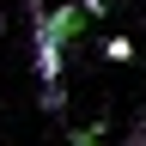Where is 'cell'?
I'll list each match as a JSON object with an SVG mask.
<instances>
[{
    "label": "cell",
    "instance_id": "1",
    "mask_svg": "<svg viewBox=\"0 0 146 146\" xmlns=\"http://www.w3.org/2000/svg\"><path fill=\"white\" fill-rule=\"evenodd\" d=\"M31 18H36V79H43V110L49 116H61V43H55V31L43 25V6L31 0Z\"/></svg>",
    "mask_w": 146,
    "mask_h": 146
},
{
    "label": "cell",
    "instance_id": "2",
    "mask_svg": "<svg viewBox=\"0 0 146 146\" xmlns=\"http://www.w3.org/2000/svg\"><path fill=\"white\" fill-rule=\"evenodd\" d=\"M91 18H98V12H91L85 0H73V6H55V12H43V25L55 31V43L67 49V43H79V36L91 31Z\"/></svg>",
    "mask_w": 146,
    "mask_h": 146
},
{
    "label": "cell",
    "instance_id": "3",
    "mask_svg": "<svg viewBox=\"0 0 146 146\" xmlns=\"http://www.w3.org/2000/svg\"><path fill=\"white\" fill-rule=\"evenodd\" d=\"M104 55H110V61H128V55H134V43H128V36H110Z\"/></svg>",
    "mask_w": 146,
    "mask_h": 146
},
{
    "label": "cell",
    "instance_id": "4",
    "mask_svg": "<svg viewBox=\"0 0 146 146\" xmlns=\"http://www.w3.org/2000/svg\"><path fill=\"white\" fill-rule=\"evenodd\" d=\"M67 146H98V128H79V134H73Z\"/></svg>",
    "mask_w": 146,
    "mask_h": 146
},
{
    "label": "cell",
    "instance_id": "5",
    "mask_svg": "<svg viewBox=\"0 0 146 146\" xmlns=\"http://www.w3.org/2000/svg\"><path fill=\"white\" fill-rule=\"evenodd\" d=\"M122 146H146V122H140V128H128V140H122Z\"/></svg>",
    "mask_w": 146,
    "mask_h": 146
},
{
    "label": "cell",
    "instance_id": "6",
    "mask_svg": "<svg viewBox=\"0 0 146 146\" xmlns=\"http://www.w3.org/2000/svg\"><path fill=\"white\" fill-rule=\"evenodd\" d=\"M85 6H91V12H104V0H85Z\"/></svg>",
    "mask_w": 146,
    "mask_h": 146
}]
</instances>
